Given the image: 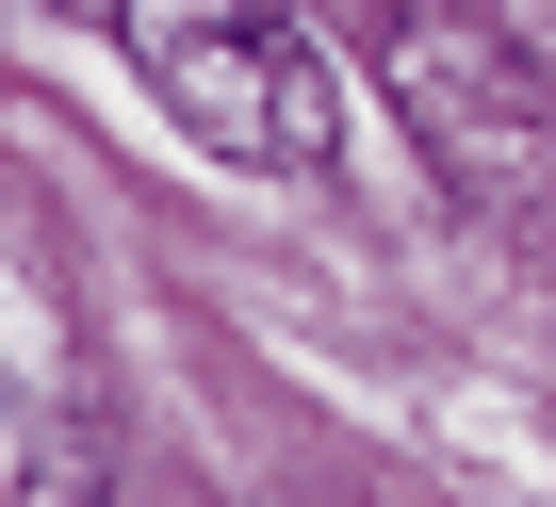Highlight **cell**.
<instances>
[{"instance_id":"1","label":"cell","mask_w":556,"mask_h":507,"mask_svg":"<svg viewBox=\"0 0 556 507\" xmlns=\"http://www.w3.org/2000/svg\"><path fill=\"white\" fill-rule=\"evenodd\" d=\"M115 50H131V83H148L213 164L328 180V148H344V83H328V50L278 17V0H115Z\"/></svg>"},{"instance_id":"2","label":"cell","mask_w":556,"mask_h":507,"mask_svg":"<svg viewBox=\"0 0 556 507\" xmlns=\"http://www.w3.org/2000/svg\"><path fill=\"white\" fill-rule=\"evenodd\" d=\"M377 99L409 115V148L458 197H491V213L556 197V66L507 17H475V0H393L377 17Z\"/></svg>"}]
</instances>
